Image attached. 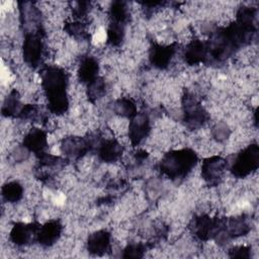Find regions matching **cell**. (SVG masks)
I'll use <instances>...</instances> for the list:
<instances>
[{
    "label": "cell",
    "mask_w": 259,
    "mask_h": 259,
    "mask_svg": "<svg viewBox=\"0 0 259 259\" xmlns=\"http://www.w3.org/2000/svg\"><path fill=\"white\" fill-rule=\"evenodd\" d=\"M23 195V187L16 182L9 183L3 187V197L8 203L17 202Z\"/></svg>",
    "instance_id": "obj_1"
},
{
    "label": "cell",
    "mask_w": 259,
    "mask_h": 259,
    "mask_svg": "<svg viewBox=\"0 0 259 259\" xmlns=\"http://www.w3.org/2000/svg\"><path fill=\"white\" fill-rule=\"evenodd\" d=\"M81 73L80 78L84 81H89L95 76V72L97 71L96 64L93 62V60H86L80 67ZM90 82V81H89Z\"/></svg>",
    "instance_id": "obj_2"
}]
</instances>
